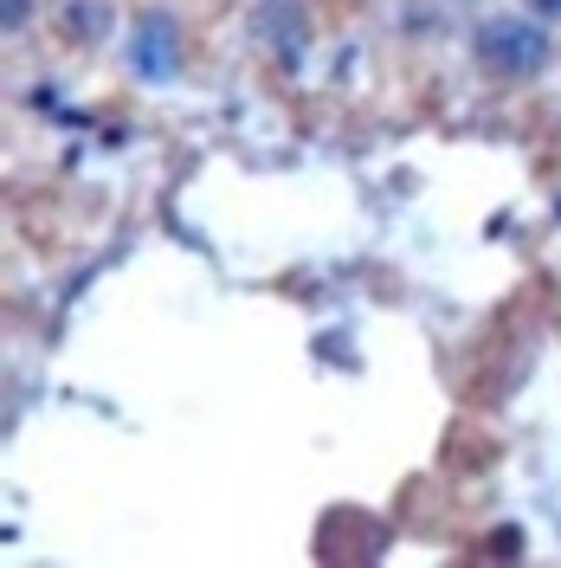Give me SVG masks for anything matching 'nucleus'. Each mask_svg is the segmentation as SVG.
Masks as SVG:
<instances>
[{
    "label": "nucleus",
    "mask_w": 561,
    "mask_h": 568,
    "mask_svg": "<svg viewBox=\"0 0 561 568\" xmlns=\"http://www.w3.org/2000/svg\"><path fill=\"white\" fill-rule=\"evenodd\" d=\"M478 59L491 71L529 78V71L549 59V39H542V27H529V20H497V27H484V39H478Z\"/></svg>",
    "instance_id": "1"
},
{
    "label": "nucleus",
    "mask_w": 561,
    "mask_h": 568,
    "mask_svg": "<svg viewBox=\"0 0 561 568\" xmlns=\"http://www.w3.org/2000/svg\"><path fill=\"white\" fill-rule=\"evenodd\" d=\"M536 7H542V13H561V0H536Z\"/></svg>",
    "instance_id": "2"
}]
</instances>
